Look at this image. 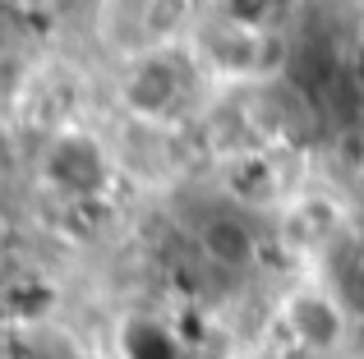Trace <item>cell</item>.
<instances>
[{
    "mask_svg": "<svg viewBox=\"0 0 364 359\" xmlns=\"http://www.w3.org/2000/svg\"><path fill=\"white\" fill-rule=\"evenodd\" d=\"M291 359H350L364 327L328 272H282L263 304V341Z\"/></svg>",
    "mask_w": 364,
    "mask_h": 359,
    "instance_id": "2",
    "label": "cell"
},
{
    "mask_svg": "<svg viewBox=\"0 0 364 359\" xmlns=\"http://www.w3.org/2000/svg\"><path fill=\"white\" fill-rule=\"evenodd\" d=\"M346 184H350V198H355V212H360V226H364V171L355 180H346Z\"/></svg>",
    "mask_w": 364,
    "mask_h": 359,
    "instance_id": "8",
    "label": "cell"
},
{
    "mask_svg": "<svg viewBox=\"0 0 364 359\" xmlns=\"http://www.w3.org/2000/svg\"><path fill=\"white\" fill-rule=\"evenodd\" d=\"M282 272H328L332 258L364 231L350 184L328 171H309L267 216Z\"/></svg>",
    "mask_w": 364,
    "mask_h": 359,
    "instance_id": "3",
    "label": "cell"
},
{
    "mask_svg": "<svg viewBox=\"0 0 364 359\" xmlns=\"http://www.w3.org/2000/svg\"><path fill=\"white\" fill-rule=\"evenodd\" d=\"M185 46L198 60V70L208 74L213 88H249V83L291 79L295 65H300L295 33H272V28L235 23V18L217 14V9H208V5H203V14L194 18Z\"/></svg>",
    "mask_w": 364,
    "mask_h": 359,
    "instance_id": "5",
    "label": "cell"
},
{
    "mask_svg": "<svg viewBox=\"0 0 364 359\" xmlns=\"http://www.w3.org/2000/svg\"><path fill=\"white\" fill-rule=\"evenodd\" d=\"M328 277L341 286V295H346V304L355 309V318H360V327H364V231L355 235V240L346 244V249L332 258V267H328Z\"/></svg>",
    "mask_w": 364,
    "mask_h": 359,
    "instance_id": "7",
    "label": "cell"
},
{
    "mask_svg": "<svg viewBox=\"0 0 364 359\" xmlns=\"http://www.w3.org/2000/svg\"><path fill=\"white\" fill-rule=\"evenodd\" d=\"M208 97H213V83L185 42L152 46V51L129 55L107 70V116L194 125Z\"/></svg>",
    "mask_w": 364,
    "mask_h": 359,
    "instance_id": "4",
    "label": "cell"
},
{
    "mask_svg": "<svg viewBox=\"0 0 364 359\" xmlns=\"http://www.w3.org/2000/svg\"><path fill=\"white\" fill-rule=\"evenodd\" d=\"M304 0H208V9L235 18L249 28H272V33H295Z\"/></svg>",
    "mask_w": 364,
    "mask_h": 359,
    "instance_id": "6",
    "label": "cell"
},
{
    "mask_svg": "<svg viewBox=\"0 0 364 359\" xmlns=\"http://www.w3.org/2000/svg\"><path fill=\"white\" fill-rule=\"evenodd\" d=\"M23 189L37 203V212L46 216L120 207L124 180H120L107 116L70 120V125H55L46 134L28 138Z\"/></svg>",
    "mask_w": 364,
    "mask_h": 359,
    "instance_id": "1",
    "label": "cell"
}]
</instances>
